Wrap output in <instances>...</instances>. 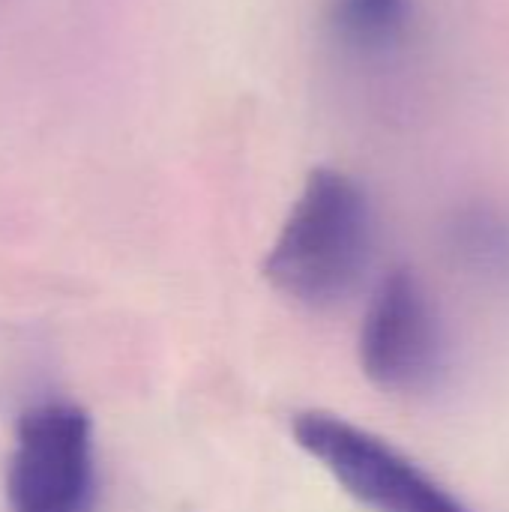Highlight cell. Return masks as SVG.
<instances>
[{
  "label": "cell",
  "instance_id": "1",
  "mask_svg": "<svg viewBox=\"0 0 509 512\" xmlns=\"http://www.w3.org/2000/svg\"><path fill=\"white\" fill-rule=\"evenodd\" d=\"M372 258V207L345 171L315 168L264 258L267 282L312 309L345 300Z\"/></svg>",
  "mask_w": 509,
  "mask_h": 512
},
{
  "label": "cell",
  "instance_id": "5",
  "mask_svg": "<svg viewBox=\"0 0 509 512\" xmlns=\"http://www.w3.org/2000/svg\"><path fill=\"white\" fill-rule=\"evenodd\" d=\"M333 33L360 54H384L411 24V0H333Z\"/></svg>",
  "mask_w": 509,
  "mask_h": 512
},
{
  "label": "cell",
  "instance_id": "3",
  "mask_svg": "<svg viewBox=\"0 0 509 512\" xmlns=\"http://www.w3.org/2000/svg\"><path fill=\"white\" fill-rule=\"evenodd\" d=\"M294 441L372 512H471L414 459L345 417L306 411L294 420Z\"/></svg>",
  "mask_w": 509,
  "mask_h": 512
},
{
  "label": "cell",
  "instance_id": "2",
  "mask_svg": "<svg viewBox=\"0 0 509 512\" xmlns=\"http://www.w3.org/2000/svg\"><path fill=\"white\" fill-rule=\"evenodd\" d=\"M6 512H96L93 423L66 399L21 411L6 462Z\"/></svg>",
  "mask_w": 509,
  "mask_h": 512
},
{
  "label": "cell",
  "instance_id": "4",
  "mask_svg": "<svg viewBox=\"0 0 509 512\" xmlns=\"http://www.w3.org/2000/svg\"><path fill=\"white\" fill-rule=\"evenodd\" d=\"M444 360L441 324L429 294L408 270H393L375 291L363 330L360 366L387 393L426 390Z\"/></svg>",
  "mask_w": 509,
  "mask_h": 512
}]
</instances>
